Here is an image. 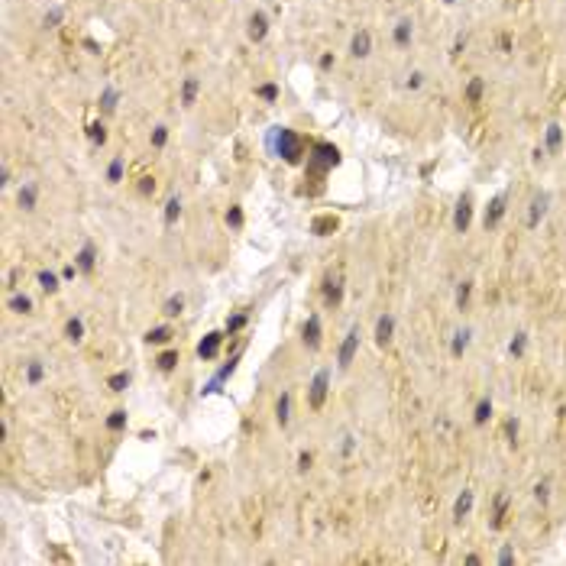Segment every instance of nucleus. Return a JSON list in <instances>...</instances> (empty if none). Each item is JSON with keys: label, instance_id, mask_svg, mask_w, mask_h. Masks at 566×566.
<instances>
[{"label": "nucleus", "instance_id": "nucleus-16", "mask_svg": "<svg viewBox=\"0 0 566 566\" xmlns=\"http://www.w3.org/2000/svg\"><path fill=\"white\" fill-rule=\"evenodd\" d=\"M194 94H197V81L191 78V81H185V104H194Z\"/></svg>", "mask_w": 566, "mask_h": 566}, {"label": "nucleus", "instance_id": "nucleus-17", "mask_svg": "<svg viewBox=\"0 0 566 566\" xmlns=\"http://www.w3.org/2000/svg\"><path fill=\"white\" fill-rule=\"evenodd\" d=\"M544 204H547V201H544V197H537V201L531 204V207H534V210H531V227H534V223H537V217L544 214Z\"/></svg>", "mask_w": 566, "mask_h": 566}, {"label": "nucleus", "instance_id": "nucleus-18", "mask_svg": "<svg viewBox=\"0 0 566 566\" xmlns=\"http://www.w3.org/2000/svg\"><path fill=\"white\" fill-rule=\"evenodd\" d=\"M78 262H81V269H91V265H94V249L87 246V249H84V252L78 256Z\"/></svg>", "mask_w": 566, "mask_h": 566}, {"label": "nucleus", "instance_id": "nucleus-30", "mask_svg": "<svg viewBox=\"0 0 566 566\" xmlns=\"http://www.w3.org/2000/svg\"><path fill=\"white\" fill-rule=\"evenodd\" d=\"M165 139H168V133H165V129H155V136H152V142H155V146H165Z\"/></svg>", "mask_w": 566, "mask_h": 566}, {"label": "nucleus", "instance_id": "nucleus-36", "mask_svg": "<svg viewBox=\"0 0 566 566\" xmlns=\"http://www.w3.org/2000/svg\"><path fill=\"white\" fill-rule=\"evenodd\" d=\"M13 308H16V311H29V301H26V298H16V301H13Z\"/></svg>", "mask_w": 566, "mask_h": 566}, {"label": "nucleus", "instance_id": "nucleus-1", "mask_svg": "<svg viewBox=\"0 0 566 566\" xmlns=\"http://www.w3.org/2000/svg\"><path fill=\"white\" fill-rule=\"evenodd\" d=\"M278 152L285 155V162H298L301 159V142L291 129H278Z\"/></svg>", "mask_w": 566, "mask_h": 566}, {"label": "nucleus", "instance_id": "nucleus-13", "mask_svg": "<svg viewBox=\"0 0 566 566\" xmlns=\"http://www.w3.org/2000/svg\"><path fill=\"white\" fill-rule=\"evenodd\" d=\"M466 97H469V104H479V97H482V81H479V78H476L473 84H469Z\"/></svg>", "mask_w": 566, "mask_h": 566}, {"label": "nucleus", "instance_id": "nucleus-2", "mask_svg": "<svg viewBox=\"0 0 566 566\" xmlns=\"http://www.w3.org/2000/svg\"><path fill=\"white\" fill-rule=\"evenodd\" d=\"M337 149L333 146H317L314 149V155H311V168H317V172H324V168H330V165H337Z\"/></svg>", "mask_w": 566, "mask_h": 566}, {"label": "nucleus", "instance_id": "nucleus-19", "mask_svg": "<svg viewBox=\"0 0 566 566\" xmlns=\"http://www.w3.org/2000/svg\"><path fill=\"white\" fill-rule=\"evenodd\" d=\"M39 282H42L45 291H55V288H58V285H55V275H49V272H42V275H39Z\"/></svg>", "mask_w": 566, "mask_h": 566}, {"label": "nucleus", "instance_id": "nucleus-21", "mask_svg": "<svg viewBox=\"0 0 566 566\" xmlns=\"http://www.w3.org/2000/svg\"><path fill=\"white\" fill-rule=\"evenodd\" d=\"M178 214H181V204H178V201H168V210H165V220H168V223H172V220H175V217H178Z\"/></svg>", "mask_w": 566, "mask_h": 566}, {"label": "nucleus", "instance_id": "nucleus-14", "mask_svg": "<svg viewBox=\"0 0 566 566\" xmlns=\"http://www.w3.org/2000/svg\"><path fill=\"white\" fill-rule=\"evenodd\" d=\"M469 505H473V495H469V492H463V499L460 502H456V515H466V511H469Z\"/></svg>", "mask_w": 566, "mask_h": 566}, {"label": "nucleus", "instance_id": "nucleus-28", "mask_svg": "<svg viewBox=\"0 0 566 566\" xmlns=\"http://www.w3.org/2000/svg\"><path fill=\"white\" fill-rule=\"evenodd\" d=\"M126 382H129V376H113V379H110V388H113V392H123Z\"/></svg>", "mask_w": 566, "mask_h": 566}, {"label": "nucleus", "instance_id": "nucleus-9", "mask_svg": "<svg viewBox=\"0 0 566 566\" xmlns=\"http://www.w3.org/2000/svg\"><path fill=\"white\" fill-rule=\"evenodd\" d=\"M317 333H320V324H317V317H311V320H308V327H304V340H308L311 346H317V340H320Z\"/></svg>", "mask_w": 566, "mask_h": 566}, {"label": "nucleus", "instance_id": "nucleus-22", "mask_svg": "<svg viewBox=\"0 0 566 566\" xmlns=\"http://www.w3.org/2000/svg\"><path fill=\"white\" fill-rule=\"evenodd\" d=\"M120 175H123V159H113V165H110V181H120Z\"/></svg>", "mask_w": 566, "mask_h": 566}, {"label": "nucleus", "instance_id": "nucleus-12", "mask_svg": "<svg viewBox=\"0 0 566 566\" xmlns=\"http://www.w3.org/2000/svg\"><path fill=\"white\" fill-rule=\"evenodd\" d=\"M466 223H469V201H463V204H460V210H456V227L466 230Z\"/></svg>", "mask_w": 566, "mask_h": 566}, {"label": "nucleus", "instance_id": "nucleus-6", "mask_svg": "<svg viewBox=\"0 0 566 566\" xmlns=\"http://www.w3.org/2000/svg\"><path fill=\"white\" fill-rule=\"evenodd\" d=\"M217 346H220V333H210V337L204 340L201 346H197V353H201L204 359H210V356H214V353H217Z\"/></svg>", "mask_w": 566, "mask_h": 566}, {"label": "nucleus", "instance_id": "nucleus-29", "mask_svg": "<svg viewBox=\"0 0 566 566\" xmlns=\"http://www.w3.org/2000/svg\"><path fill=\"white\" fill-rule=\"evenodd\" d=\"M123 421H126V414H123V411H113V418H110V427L117 431V427H123Z\"/></svg>", "mask_w": 566, "mask_h": 566}, {"label": "nucleus", "instance_id": "nucleus-35", "mask_svg": "<svg viewBox=\"0 0 566 566\" xmlns=\"http://www.w3.org/2000/svg\"><path fill=\"white\" fill-rule=\"evenodd\" d=\"M19 204H26V207H29V204H32V188H26L23 194H19Z\"/></svg>", "mask_w": 566, "mask_h": 566}, {"label": "nucleus", "instance_id": "nucleus-37", "mask_svg": "<svg viewBox=\"0 0 566 566\" xmlns=\"http://www.w3.org/2000/svg\"><path fill=\"white\" fill-rule=\"evenodd\" d=\"M113 100H117V94L110 91V94H107V97H104V110H113Z\"/></svg>", "mask_w": 566, "mask_h": 566}, {"label": "nucleus", "instance_id": "nucleus-27", "mask_svg": "<svg viewBox=\"0 0 566 566\" xmlns=\"http://www.w3.org/2000/svg\"><path fill=\"white\" fill-rule=\"evenodd\" d=\"M178 311H181V298H172V301L165 304V314H168V317H175Z\"/></svg>", "mask_w": 566, "mask_h": 566}, {"label": "nucleus", "instance_id": "nucleus-34", "mask_svg": "<svg viewBox=\"0 0 566 566\" xmlns=\"http://www.w3.org/2000/svg\"><path fill=\"white\" fill-rule=\"evenodd\" d=\"M91 136H94V139H100V142H104V136H107V133H104V126H97V123H94V126H91Z\"/></svg>", "mask_w": 566, "mask_h": 566}, {"label": "nucleus", "instance_id": "nucleus-32", "mask_svg": "<svg viewBox=\"0 0 566 566\" xmlns=\"http://www.w3.org/2000/svg\"><path fill=\"white\" fill-rule=\"evenodd\" d=\"M486 418H489V401H482L479 411H476V421H486Z\"/></svg>", "mask_w": 566, "mask_h": 566}, {"label": "nucleus", "instance_id": "nucleus-20", "mask_svg": "<svg viewBox=\"0 0 566 566\" xmlns=\"http://www.w3.org/2000/svg\"><path fill=\"white\" fill-rule=\"evenodd\" d=\"M547 142H550V149L560 146V126H550V129H547Z\"/></svg>", "mask_w": 566, "mask_h": 566}, {"label": "nucleus", "instance_id": "nucleus-10", "mask_svg": "<svg viewBox=\"0 0 566 566\" xmlns=\"http://www.w3.org/2000/svg\"><path fill=\"white\" fill-rule=\"evenodd\" d=\"M376 337H379V343H388V337H392V317H382V320H379Z\"/></svg>", "mask_w": 566, "mask_h": 566}, {"label": "nucleus", "instance_id": "nucleus-33", "mask_svg": "<svg viewBox=\"0 0 566 566\" xmlns=\"http://www.w3.org/2000/svg\"><path fill=\"white\" fill-rule=\"evenodd\" d=\"M259 94H262L265 100H272V97H275V87H272V84H265V87H259Z\"/></svg>", "mask_w": 566, "mask_h": 566}, {"label": "nucleus", "instance_id": "nucleus-31", "mask_svg": "<svg viewBox=\"0 0 566 566\" xmlns=\"http://www.w3.org/2000/svg\"><path fill=\"white\" fill-rule=\"evenodd\" d=\"M227 220H230V223H233V227H240V223H243V214H240V210H236V207H233V210H230V217H227Z\"/></svg>", "mask_w": 566, "mask_h": 566}, {"label": "nucleus", "instance_id": "nucleus-11", "mask_svg": "<svg viewBox=\"0 0 566 566\" xmlns=\"http://www.w3.org/2000/svg\"><path fill=\"white\" fill-rule=\"evenodd\" d=\"M408 39H411V23L405 19V23H398V29H395V42H398V45H405Z\"/></svg>", "mask_w": 566, "mask_h": 566}, {"label": "nucleus", "instance_id": "nucleus-4", "mask_svg": "<svg viewBox=\"0 0 566 566\" xmlns=\"http://www.w3.org/2000/svg\"><path fill=\"white\" fill-rule=\"evenodd\" d=\"M324 395H327V372H317V379H314V385H311V408H320V401H324Z\"/></svg>", "mask_w": 566, "mask_h": 566}, {"label": "nucleus", "instance_id": "nucleus-26", "mask_svg": "<svg viewBox=\"0 0 566 566\" xmlns=\"http://www.w3.org/2000/svg\"><path fill=\"white\" fill-rule=\"evenodd\" d=\"M175 359H178L175 353H162V356H159V366H162V369H172V366H175Z\"/></svg>", "mask_w": 566, "mask_h": 566}, {"label": "nucleus", "instance_id": "nucleus-3", "mask_svg": "<svg viewBox=\"0 0 566 566\" xmlns=\"http://www.w3.org/2000/svg\"><path fill=\"white\" fill-rule=\"evenodd\" d=\"M356 346H359V333H356V330H350V333H346V340H343V346H340V366H350V359H353V353H356Z\"/></svg>", "mask_w": 566, "mask_h": 566}, {"label": "nucleus", "instance_id": "nucleus-23", "mask_svg": "<svg viewBox=\"0 0 566 566\" xmlns=\"http://www.w3.org/2000/svg\"><path fill=\"white\" fill-rule=\"evenodd\" d=\"M278 421H288V395H282V401H278Z\"/></svg>", "mask_w": 566, "mask_h": 566}, {"label": "nucleus", "instance_id": "nucleus-8", "mask_svg": "<svg viewBox=\"0 0 566 566\" xmlns=\"http://www.w3.org/2000/svg\"><path fill=\"white\" fill-rule=\"evenodd\" d=\"M249 36L252 39H262L265 36V16H262V13H256V16L249 19Z\"/></svg>", "mask_w": 566, "mask_h": 566}, {"label": "nucleus", "instance_id": "nucleus-15", "mask_svg": "<svg viewBox=\"0 0 566 566\" xmlns=\"http://www.w3.org/2000/svg\"><path fill=\"white\" fill-rule=\"evenodd\" d=\"M499 217H502V197H499V201L492 204V210H489V214H486V227H489V223H495V220H499Z\"/></svg>", "mask_w": 566, "mask_h": 566}, {"label": "nucleus", "instance_id": "nucleus-5", "mask_svg": "<svg viewBox=\"0 0 566 566\" xmlns=\"http://www.w3.org/2000/svg\"><path fill=\"white\" fill-rule=\"evenodd\" d=\"M369 45H372V39H369V32H356V36H353V55H356V58H366V55H369Z\"/></svg>", "mask_w": 566, "mask_h": 566}, {"label": "nucleus", "instance_id": "nucleus-7", "mask_svg": "<svg viewBox=\"0 0 566 566\" xmlns=\"http://www.w3.org/2000/svg\"><path fill=\"white\" fill-rule=\"evenodd\" d=\"M330 230H337V217H317L314 220V233L317 236H327Z\"/></svg>", "mask_w": 566, "mask_h": 566}, {"label": "nucleus", "instance_id": "nucleus-24", "mask_svg": "<svg viewBox=\"0 0 566 566\" xmlns=\"http://www.w3.org/2000/svg\"><path fill=\"white\" fill-rule=\"evenodd\" d=\"M168 337H172L168 330H152V333H149V343H165Z\"/></svg>", "mask_w": 566, "mask_h": 566}, {"label": "nucleus", "instance_id": "nucleus-25", "mask_svg": "<svg viewBox=\"0 0 566 566\" xmlns=\"http://www.w3.org/2000/svg\"><path fill=\"white\" fill-rule=\"evenodd\" d=\"M68 337L81 340V320H68Z\"/></svg>", "mask_w": 566, "mask_h": 566}]
</instances>
